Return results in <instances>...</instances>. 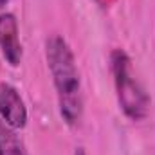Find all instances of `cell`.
Wrapping results in <instances>:
<instances>
[{
	"instance_id": "cell-1",
	"label": "cell",
	"mask_w": 155,
	"mask_h": 155,
	"mask_svg": "<svg viewBox=\"0 0 155 155\" xmlns=\"http://www.w3.org/2000/svg\"><path fill=\"white\" fill-rule=\"evenodd\" d=\"M45 58L56 88L60 114L67 124H78L83 116V90L72 49L63 36L54 35L45 41Z\"/></svg>"
},
{
	"instance_id": "cell-2",
	"label": "cell",
	"mask_w": 155,
	"mask_h": 155,
	"mask_svg": "<svg viewBox=\"0 0 155 155\" xmlns=\"http://www.w3.org/2000/svg\"><path fill=\"white\" fill-rule=\"evenodd\" d=\"M110 61H112V74L117 90V101L124 116L134 121L143 119L148 114L150 97L143 88V85L139 83L137 76L134 74L130 56L124 51L116 49L110 56Z\"/></svg>"
},
{
	"instance_id": "cell-3",
	"label": "cell",
	"mask_w": 155,
	"mask_h": 155,
	"mask_svg": "<svg viewBox=\"0 0 155 155\" xmlns=\"http://www.w3.org/2000/svg\"><path fill=\"white\" fill-rule=\"evenodd\" d=\"M0 117L13 130H20L27 124L25 103L20 92L9 83L0 85Z\"/></svg>"
},
{
	"instance_id": "cell-4",
	"label": "cell",
	"mask_w": 155,
	"mask_h": 155,
	"mask_svg": "<svg viewBox=\"0 0 155 155\" xmlns=\"http://www.w3.org/2000/svg\"><path fill=\"white\" fill-rule=\"evenodd\" d=\"M0 49L11 67H18L22 61V43L18 22L13 13H0Z\"/></svg>"
},
{
	"instance_id": "cell-5",
	"label": "cell",
	"mask_w": 155,
	"mask_h": 155,
	"mask_svg": "<svg viewBox=\"0 0 155 155\" xmlns=\"http://www.w3.org/2000/svg\"><path fill=\"white\" fill-rule=\"evenodd\" d=\"M0 155H27L15 130L0 121Z\"/></svg>"
},
{
	"instance_id": "cell-6",
	"label": "cell",
	"mask_w": 155,
	"mask_h": 155,
	"mask_svg": "<svg viewBox=\"0 0 155 155\" xmlns=\"http://www.w3.org/2000/svg\"><path fill=\"white\" fill-rule=\"evenodd\" d=\"M74 155H87V153H85V150H83V148H76Z\"/></svg>"
},
{
	"instance_id": "cell-7",
	"label": "cell",
	"mask_w": 155,
	"mask_h": 155,
	"mask_svg": "<svg viewBox=\"0 0 155 155\" xmlns=\"http://www.w3.org/2000/svg\"><path fill=\"white\" fill-rule=\"evenodd\" d=\"M7 2H9V0H0V7H4V5H5Z\"/></svg>"
}]
</instances>
